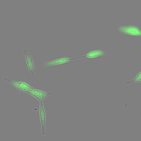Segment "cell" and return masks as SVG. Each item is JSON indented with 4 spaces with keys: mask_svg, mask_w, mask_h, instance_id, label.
I'll use <instances>...</instances> for the list:
<instances>
[{
    "mask_svg": "<svg viewBox=\"0 0 141 141\" xmlns=\"http://www.w3.org/2000/svg\"><path fill=\"white\" fill-rule=\"evenodd\" d=\"M3 79L22 93H25L29 89L34 88L26 82L15 81L6 77H4Z\"/></svg>",
    "mask_w": 141,
    "mask_h": 141,
    "instance_id": "1",
    "label": "cell"
},
{
    "mask_svg": "<svg viewBox=\"0 0 141 141\" xmlns=\"http://www.w3.org/2000/svg\"><path fill=\"white\" fill-rule=\"evenodd\" d=\"M118 30L119 32L124 34L141 36L140 28L136 25H121L118 27Z\"/></svg>",
    "mask_w": 141,
    "mask_h": 141,
    "instance_id": "2",
    "label": "cell"
},
{
    "mask_svg": "<svg viewBox=\"0 0 141 141\" xmlns=\"http://www.w3.org/2000/svg\"><path fill=\"white\" fill-rule=\"evenodd\" d=\"M25 93L29 94L36 98L40 102L43 103L44 100L45 98L52 94L51 92L45 91L34 88L29 89Z\"/></svg>",
    "mask_w": 141,
    "mask_h": 141,
    "instance_id": "3",
    "label": "cell"
},
{
    "mask_svg": "<svg viewBox=\"0 0 141 141\" xmlns=\"http://www.w3.org/2000/svg\"><path fill=\"white\" fill-rule=\"evenodd\" d=\"M39 117L41 126V134L45 136L46 134L45 130L46 113L43 103L40 102L39 108Z\"/></svg>",
    "mask_w": 141,
    "mask_h": 141,
    "instance_id": "4",
    "label": "cell"
},
{
    "mask_svg": "<svg viewBox=\"0 0 141 141\" xmlns=\"http://www.w3.org/2000/svg\"><path fill=\"white\" fill-rule=\"evenodd\" d=\"M23 52L29 72L31 75L33 76L35 74L33 60L27 49H26L23 50Z\"/></svg>",
    "mask_w": 141,
    "mask_h": 141,
    "instance_id": "5",
    "label": "cell"
},
{
    "mask_svg": "<svg viewBox=\"0 0 141 141\" xmlns=\"http://www.w3.org/2000/svg\"><path fill=\"white\" fill-rule=\"evenodd\" d=\"M78 59V57L72 58L68 57L63 58L50 61L44 62L42 63V65L44 67H47L64 63L68 61Z\"/></svg>",
    "mask_w": 141,
    "mask_h": 141,
    "instance_id": "6",
    "label": "cell"
},
{
    "mask_svg": "<svg viewBox=\"0 0 141 141\" xmlns=\"http://www.w3.org/2000/svg\"><path fill=\"white\" fill-rule=\"evenodd\" d=\"M106 55L105 52L101 49L91 51L87 54L82 56H78V58L83 57L93 58L99 56H105Z\"/></svg>",
    "mask_w": 141,
    "mask_h": 141,
    "instance_id": "7",
    "label": "cell"
},
{
    "mask_svg": "<svg viewBox=\"0 0 141 141\" xmlns=\"http://www.w3.org/2000/svg\"><path fill=\"white\" fill-rule=\"evenodd\" d=\"M141 71L137 75L132 79L126 82V83L128 84H131L136 82H141Z\"/></svg>",
    "mask_w": 141,
    "mask_h": 141,
    "instance_id": "8",
    "label": "cell"
}]
</instances>
